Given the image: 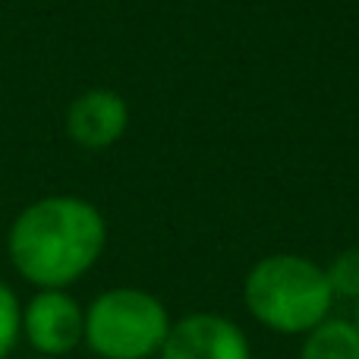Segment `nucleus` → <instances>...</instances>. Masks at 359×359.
I'll use <instances>...</instances> for the list:
<instances>
[{
	"mask_svg": "<svg viewBox=\"0 0 359 359\" xmlns=\"http://www.w3.org/2000/svg\"><path fill=\"white\" fill-rule=\"evenodd\" d=\"M25 359H54V356H38V353H35V356H25Z\"/></svg>",
	"mask_w": 359,
	"mask_h": 359,
	"instance_id": "11",
	"label": "nucleus"
},
{
	"mask_svg": "<svg viewBox=\"0 0 359 359\" xmlns=\"http://www.w3.org/2000/svg\"><path fill=\"white\" fill-rule=\"evenodd\" d=\"M168 306L139 287H111L86 306V347L98 359H151L168 337Z\"/></svg>",
	"mask_w": 359,
	"mask_h": 359,
	"instance_id": "3",
	"label": "nucleus"
},
{
	"mask_svg": "<svg viewBox=\"0 0 359 359\" xmlns=\"http://www.w3.org/2000/svg\"><path fill=\"white\" fill-rule=\"evenodd\" d=\"M67 136L86 151H104L130 130V104L114 88H86L67 107Z\"/></svg>",
	"mask_w": 359,
	"mask_h": 359,
	"instance_id": "6",
	"label": "nucleus"
},
{
	"mask_svg": "<svg viewBox=\"0 0 359 359\" xmlns=\"http://www.w3.org/2000/svg\"><path fill=\"white\" fill-rule=\"evenodd\" d=\"M107 246V221L82 196H41L29 202L6 230V255L22 280L38 290H69Z\"/></svg>",
	"mask_w": 359,
	"mask_h": 359,
	"instance_id": "1",
	"label": "nucleus"
},
{
	"mask_svg": "<svg viewBox=\"0 0 359 359\" xmlns=\"http://www.w3.org/2000/svg\"><path fill=\"white\" fill-rule=\"evenodd\" d=\"M243 303L262 328L303 337L331 316L334 293L325 278V265L299 252H271L246 271Z\"/></svg>",
	"mask_w": 359,
	"mask_h": 359,
	"instance_id": "2",
	"label": "nucleus"
},
{
	"mask_svg": "<svg viewBox=\"0 0 359 359\" xmlns=\"http://www.w3.org/2000/svg\"><path fill=\"white\" fill-rule=\"evenodd\" d=\"M158 359H252V344L233 318L189 312L170 325Z\"/></svg>",
	"mask_w": 359,
	"mask_h": 359,
	"instance_id": "5",
	"label": "nucleus"
},
{
	"mask_svg": "<svg viewBox=\"0 0 359 359\" xmlns=\"http://www.w3.org/2000/svg\"><path fill=\"white\" fill-rule=\"evenodd\" d=\"M22 337L38 356H69L86 341V309L69 290H38L22 306Z\"/></svg>",
	"mask_w": 359,
	"mask_h": 359,
	"instance_id": "4",
	"label": "nucleus"
},
{
	"mask_svg": "<svg viewBox=\"0 0 359 359\" xmlns=\"http://www.w3.org/2000/svg\"><path fill=\"white\" fill-rule=\"evenodd\" d=\"M299 359H359V328L350 318L328 316L303 334Z\"/></svg>",
	"mask_w": 359,
	"mask_h": 359,
	"instance_id": "7",
	"label": "nucleus"
},
{
	"mask_svg": "<svg viewBox=\"0 0 359 359\" xmlns=\"http://www.w3.org/2000/svg\"><path fill=\"white\" fill-rule=\"evenodd\" d=\"M350 322H353L356 328H359V297L353 299V316H350Z\"/></svg>",
	"mask_w": 359,
	"mask_h": 359,
	"instance_id": "10",
	"label": "nucleus"
},
{
	"mask_svg": "<svg viewBox=\"0 0 359 359\" xmlns=\"http://www.w3.org/2000/svg\"><path fill=\"white\" fill-rule=\"evenodd\" d=\"M325 278L331 284L334 299H353L359 297V246H350L337 252L334 259L325 265Z\"/></svg>",
	"mask_w": 359,
	"mask_h": 359,
	"instance_id": "8",
	"label": "nucleus"
},
{
	"mask_svg": "<svg viewBox=\"0 0 359 359\" xmlns=\"http://www.w3.org/2000/svg\"><path fill=\"white\" fill-rule=\"evenodd\" d=\"M22 341V303L16 290L0 278V359H10Z\"/></svg>",
	"mask_w": 359,
	"mask_h": 359,
	"instance_id": "9",
	"label": "nucleus"
}]
</instances>
